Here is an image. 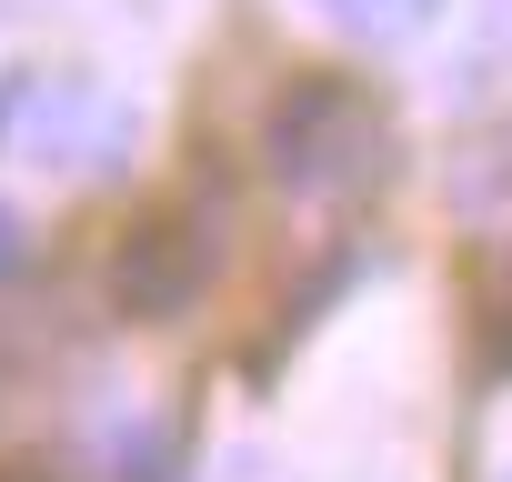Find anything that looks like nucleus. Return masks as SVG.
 <instances>
[{"label":"nucleus","instance_id":"obj_1","mask_svg":"<svg viewBox=\"0 0 512 482\" xmlns=\"http://www.w3.org/2000/svg\"><path fill=\"white\" fill-rule=\"evenodd\" d=\"M262 151H272V181H282V191L342 201V191H362V181L382 171L392 131H382V111H372L352 81H302V91H282Z\"/></svg>","mask_w":512,"mask_h":482},{"label":"nucleus","instance_id":"obj_2","mask_svg":"<svg viewBox=\"0 0 512 482\" xmlns=\"http://www.w3.org/2000/svg\"><path fill=\"white\" fill-rule=\"evenodd\" d=\"M211 282V231L191 211H151L131 241H121V262H111V292L121 312L161 322V312H191V292Z\"/></svg>","mask_w":512,"mask_h":482},{"label":"nucleus","instance_id":"obj_3","mask_svg":"<svg viewBox=\"0 0 512 482\" xmlns=\"http://www.w3.org/2000/svg\"><path fill=\"white\" fill-rule=\"evenodd\" d=\"M121 141H131L121 101H101V91H81V81H61V91L31 101V161H51V171H111Z\"/></svg>","mask_w":512,"mask_h":482},{"label":"nucleus","instance_id":"obj_4","mask_svg":"<svg viewBox=\"0 0 512 482\" xmlns=\"http://www.w3.org/2000/svg\"><path fill=\"white\" fill-rule=\"evenodd\" d=\"M432 11H442V0H322V21L352 31V41H412Z\"/></svg>","mask_w":512,"mask_h":482},{"label":"nucleus","instance_id":"obj_5","mask_svg":"<svg viewBox=\"0 0 512 482\" xmlns=\"http://www.w3.org/2000/svg\"><path fill=\"white\" fill-rule=\"evenodd\" d=\"M0 272H21V211L0 201Z\"/></svg>","mask_w":512,"mask_h":482},{"label":"nucleus","instance_id":"obj_6","mask_svg":"<svg viewBox=\"0 0 512 482\" xmlns=\"http://www.w3.org/2000/svg\"><path fill=\"white\" fill-rule=\"evenodd\" d=\"M492 362H512V292H502V312H492Z\"/></svg>","mask_w":512,"mask_h":482}]
</instances>
